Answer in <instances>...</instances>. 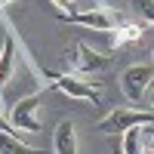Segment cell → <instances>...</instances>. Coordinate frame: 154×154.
<instances>
[{
    "instance_id": "cell-3",
    "label": "cell",
    "mask_w": 154,
    "mask_h": 154,
    "mask_svg": "<svg viewBox=\"0 0 154 154\" xmlns=\"http://www.w3.org/2000/svg\"><path fill=\"white\" fill-rule=\"evenodd\" d=\"M40 99H43L40 89H37V93H31V96H25V99H19L16 105L9 108V120H6V123L12 126V130H22V133H43L40 120H37Z\"/></svg>"
},
{
    "instance_id": "cell-1",
    "label": "cell",
    "mask_w": 154,
    "mask_h": 154,
    "mask_svg": "<svg viewBox=\"0 0 154 154\" xmlns=\"http://www.w3.org/2000/svg\"><path fill=\"white\" fill-rule=\"evenodd\" d=\"M59 22L77 25V28H93V31H114L120 25V16L111 6H93V9H77V12H59Z\"/></svg>"
},
{
    "instance_id": "cell-9",
    "label": "cell",
    "mask_w": 154,
    "mask_h": 154,
    "mask_svg": "<svg viewBox=\"0 0 154 154\" xmlns=\"http://www.w3.org/2000/svg\"><path fill=\"white\" fill-rule=\"evenodd\" d=\"M0 154H43V151H40V148H31V145H25L16 133L0 130Z\"/></svg>"
},
{
    "instance_id": "cell-15",
    "label": "cell",
    "mask_w": 154,
    "mask_h": 154,
    "mask_svg": "<svg viewBox=\"0 0 154 154\" xmlns=\"http://www.w3.org/2000/svg\"><path fill=\"white\" fill-rule=\"evenodd\" d=\"M145 154H151V151H145Z\"/></svg>"
},
{
    "instance_id": "cell-6",
    "label": "cell",
    "mask_w": 154,
    "mask_h": 154,
    "mask_svg": "<svg viewBox=\"0 0 154 154\" xmlns=\"http://www.w3.org/2000/svg\"><path fill=\"white\" fill-rule=\"evenodd\" d=\"M65 59H71V65L77 68V74H93V71H105L108 68V56H102V53H96L89 43H83V40H77L68 53H65Z\"/></svg>"
},
{
    "instance_id": "cell-5",
    "label": "cell",
    "mask_w": 154,
    "mask_h": 154,
    "mask_svg": "<svg viewBox=\"0 0 154 154\" xmlns=\"http://www.w3.org/2000/svg\"><path fill=\"white\" fill-rule=\"evenodd\" d=\"M151 74H154L151 62H145V65H130L120 74V93L126 96V102H142V96L151 86Z\"/></svg>"
},
{
    "instance_id": "cell-8",
    "label": "cell",
    "mask_w": 154,
    "mask_h": 154,
    "mask_svg": "<svg viewBox=\"0 0 154 154\" xmlns=\"http://www.w3.org/2000/svg\"><path fill=\"white\" fill-rule=\"evenodd\" d=\"M53 145H56V154H77V130H74L71 120H62L59 123Z\"/></svg>"
},
{
    "instance_id": "cell-10",
    "label": "cell",
    "mask_w": 154,
    "mask_h": 154,
    "mask_svg": "<svg viewBox=\"0 0 154 154\" xmlns=\"http://www.w3.org/2000/svg\"><path fill=\"white\" fill-rule=\"evenodd\" d=\"M114 31H117V34H111V46L117 49V46H123V43H136V40H142L148 28H142V25L130 22V25H117Z\"/></svg>"
},
{
    "instance_id": "cell-12",
    "label": "cell",
    "mask_w": 154,
    "mask_h": 154,
    "mask_svg": "<svg viewBox=\"0 0 154 154\" xmlns=\"http://www.w3.org/2000/svg\"><path fill=\"white\" fill-rule=\"evenodd\" d=\"M49 3H53V6H59L62 12H65V16H68V12H77V0H49Z\"/></svg>"
},
{
    "instance_id": "cell-13",
    "label": "cell",
    "mask_w": 154,
    "mask_h": 154,
    "mask_svg": "<svg viewBox=\"0 0 154 154\" xmlns=\"http://www.w3.org/2000/svg\"><path fill=\"white\" fill-rule=\"evenodd\" d=\"M136 3H139V9L145 12V19L151 22V19H154V6H151V0H136Z\"/></svg>"
},
{
    "instance_id": "cell-2",
    "label": "cell",
    "mask_w": 154,
    "mask_h": 154,
    "mask_svg": "<svg viewBox=\"0 0 154 154\" xmlns=\"http://www.w3.org/2000/svg\"><path fill=\"white\" fill-rule=\"evenodd\" d=\"M151 120H154L151 108H145V111H139V108H114L111 114H105V117L99 120L96 130L102 136H120L123 130H130V126H145Z\"/></svg>"
},
{
    "instance_id": "cell-4",
    "label": "cell",
    "mask_w": 154,
    "mask_h": 154,
    "mask_svg": "<svg viewBox=\"0 0 154 154\" xmlns=\"http://www.w3.org/2000/svg\"><path fill=\"white\" fill-rule=\"evenodd\" d=\"M46 80H49V86L53 89H59V93H65V96H71V99H80V102H99V89L96 86H89L86 80H80V77H74V74H59V71H40Z\"/></svg>"
},
{
    "instance_id": "cell-11",
    "label": "cell",
    "mask_w": 154,
    "mask_h": 154,
    "mask_svg": "<svg viewBox=\"0 0 154 154\" xmlns=\"http://www.w3.org/2000/svg\"><path fill=\"white\" fill-rule=\"evenodd\" d=\"M148 126V123H145ZM145 126H130V130L120 133V154H145L142 148V133Z\"/></svg>"
},
{
    "instance_id": "cell-14",
    "label": "cell",
    "mask_w": 154,
    "mask_h": 154,
    "mask_svg": "<svg viewBox=\"0 0 154 154\" xmlns=\"http://www.w3.org/2000/svg\"><path fill=\"white\" fill-rule=\"evenodd\" d=\"M6 3H16V0H0V9H3V6H6Z\"/></svg>"
},
{
    "instance_id": "cell-7",
    "label": "cell",
    "mask_w": 154,
    "mask_h": 154,
    "mask_svg": "<svg viewBox=\"0 0 154 154\" xmlns=\"http://www.w3.org/2000/svg\"><path fill=\"white\" fill-rule=\"evenodd\" d=\"M16 71V34H12V25L6 22V34H3V49H0V96H3L6 80Z\"/></svg>"
}]
</instances>
